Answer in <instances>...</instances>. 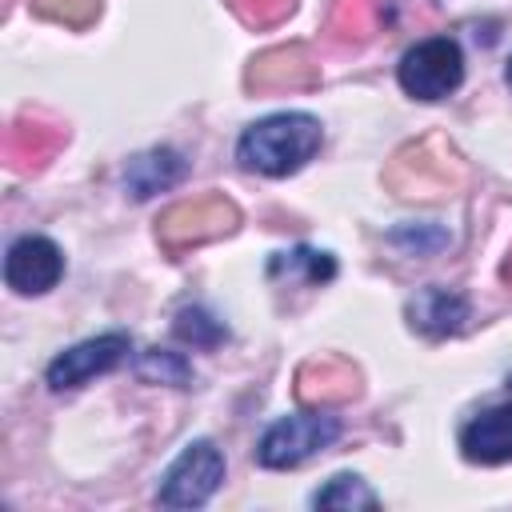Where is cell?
<instances>
[{
    "label": "cell",
    "instance_id": "9a60e30c",
    "mask_svg": "<svg viewBox=\"0 0 512 512\" xmlns=\"http://www.w3.org/2000/svg\"><path fill=\"white\" fill-rule=\"evenodd\" d=\"M380 16H384V0H336L328 28L340 40H368L380 28Z\"/></svg>",
    "mask_w": 512,
    "mask_h": 512
},
{
    "label": "cell",
    "instance_id": "ac0fdd59",
    "mask_svg": "<svg viewBox=\"0 0 512 512\" xmlns=\"http://www.w3.org/2000/svg\"><path fill=\"white\" fill-rule=\"evenodd\" d=\"M312 504H316V508H376L380 500H376V492H372L360 476L340 472V476H332V480L312 496Z\"/></svg>",
    "mask_w": 512,
    "mask_h": 512
},
{
    "label": "cell",
    "instance_id": "9c48e42d",
    "mask_svg": "<svg viewBox=\"0 0 512 512\" xmlns=\"http://www.w3.org/2000/svg\"><path fill=\"white\" fill-rule=\"evenodd\" d=\"M360 396V372L344 356H316L304 360L296 372V400L308 408H332Z\"/></svg>",
    "mask_w": 512,
    "mask_h": 512
},
{
    "label": "cell",
    "instance_id": "3957f363",
    "mask_svg": "<svg viewBox=\"0 0 512 512\" xmlns=\"http://www.w3.org/2000/svg\"><path fill=\"white\" fill-rule=\"evenodd\" d=\"M236 224H240V208L224 192H208V196H192V200L172 204L156 220V240L168 256H180L196 244H208V240L236 232Z\"/></svg>",
    "mask_w": 512,
    "mask_h": 512
},
{
    "label": "cell",
    "instance_id": "7a4b0ae2",
    "mask_svg": "<svg viewBox=\"0 0 512 512\" xmlns=\"http://www.w3.org/2000/svg\"><path fill=\"white\" fill-rule=\"evenodd\" d=\"M388 188L396 196H420V200H432V196H444L452 192L460 180H464V164L460 156L440 140V136H428V140H416L408 148H400L384 172Z\"/></svg>",
    "mask_w": 512,
    "mask_h": 512
},
{
    "label": "cell",
    "instance_id": "8992f818",
    "mask_svg": "<svg viewBox=\"0 0 512 512\" xmlns=\"http://www.w3.org/2000/svg\"><path fill=\"white\" fill-rule=\"evenodd\" d=\"M224 480V452L212 440H192L160 476L156 504L160 508H200Z\"/></svg>",
    "mask_w": 512,
    "mask_h": 512
},
{
    "label": "cell",
    "instance_id": "2e32d148",
    "mask_svg": "<svg viewBox=\"0 0 512 512\" xmlns=\"http://www.w3.org/2000/svg\"><path fill=\"white\" fill-rule=\"evenodd\" d=\"M136 376L144 384H172V388H184L192 380V364L180 356V352H168V348H148L136 356Z\"/></svg>",
    "mask_w": 512,
    "mask_h": 512
},
{
    "label": "cell",
    "instance_id": "7c38bea8",
    "mask_svg": "<svg viewBox=\"0 0 512 512\" xmlns=\"http://www.w3.org/2000/svg\"><path fill=\"white\" fill-rule=\"evenodd\" d=\"M404 316H408V324H412L420 336L440 340V336H456V332L468 324V300H464L460 292H452V288L428 284V288H420V292L408 300Z\"/></svg>",
    "mask_w": 512,
    "mask_h": 512
},
{
    "label": "cell",
    "instance_id": "5b68a950",
    "mask_svg": "<svg viewBox=\"0 0 512 512\" xmlns=\"http://www.w3.org/2000/svg\"><path fill=\"white\" fill-rule=\"evenodd\" d=\"M396 76L412 100H444L464 80V52L452 36H428L404 52Z\"/></svg>",
    "mask_w": 512,
    "mask_h": 512
},
{
    "label": "cell",
    "instance_id": "8fae6325",
    "mask_svg": "<svg viewBox=\"0 0 512 512\" xmlns=\"http://www.w3.org/2000/svg\"><path fill=\"white\" fill-rule=\"evenodd\" d=\"M460 452L468 464H508L512 460V400L476 412L460 428Z\"/></svg>",
    "mask_w": 512,
    "mask_h": 512
},
{
    "label": "cell",
    "instance_id": "4fadbf2b",
    "mask_svg": "<svg viewBox=\"0 0 512 512\" xmlns=\"http://www.w3.org/2000/svg\"><path fill=\"white\" fill-rule=\"evenodd\" d=\"M188 172V160L172 148H152V152H140L128 168H124V188L132 192V200H148L172 184H180Z\"/></svg>",
    "mask_w": 512,
    "mask_h": 512
},
{
    "label": "cell",
    "instance_id": "5bb4252c",
    "mask_svg": "<svg viewBox=\"0 0 512 512\" xmlns=\"http://www.w3.org/2000/svg\"><path fill=\"white\" fill-rule=\"evenodd\" d=\"M60 144H64V128H60V124H44V120H36V116H20V120L8 128V136H4L8 160H12V164H24V168H28V164H32V168L48 164Z\"/></svg>",
    "mask_w": 512,
    "mask_h": 512
},
{
    "label": "cell",
    "instance_id": "d6986e66",
    "mask_svg": "<svg viewBox=\"0 0 512 512\" xmlns=\"http://www.w3.org/2000/svg\"><path fill=\"white\" fill-rule=\"evenodd\" d=\"M176 336L188 340V344H196V348H216V344L228 340V328L212 312H204V308H184L176 316Z\"/></svg>",
    "mask_w": 512,
    "mask_h": 512
},
{
    "label": "cell",
    "instance_id": "cb8c5ba5",
    "mask_svg": "<svg viewBox=\"0 0 512 512\" xmlns=\"http://www.w3.org/2000/svg\"><path fill=\"white\" fill-rule=\"evenodd\" d=\"M504 80H508V88H512V60H508V68H504Z\"/></svg>",
    "mask_w": 512,
    "mask_h": 512
},
{
    "label": "cell",
    "instance_id": "6da1fadb",
    "mask_svg": "<svg viewBox=\"0 0 512 512\" xmlns=\"http://www.w3.org/2000/svg\"><path fill=\"white\" fill-rule=\"evenodd\" d=\"M320 140H324V132H320L316 116L276 112V116H264L244 128V136L236 144V160H240V168L260 172V176H288L316 156Z\"/></svg>",
    "mask_w": 512,
    "mask_h": 512
},
{
    "label": "cell",
    "instance_id": "30bf717a",
    "mask_svg": "<svg viewBox=\"0 0 512 512\" xmlns=\"http://www.w3.org/2000/svg\"><path fill=\"white\" fill-rule=\"evenodd\" d=\"M248 88L260 92H276V88H316L320 84V64L312 60V52L304 44H284V48H268L248 64L244 76Z\"/></svg>",
    "mask_w": 512,
    "mask_h": 512
},
{
    "label": "cell",
    "instance_id": "603a6c76",
    "mask_svg": "<svg viewBox=\"0 0 512 512\" xmlns=\"http://www.w3.org/2000/svg\"><path fill=\"white\" fill-rule=\"evenodd\" d=\"M500 276H504V280H512V252H508V260H504V268H500Z\"/></svg>",
    "mask_w": 512,
    "mask_h": 512
},
{
    "label": "cell",
    "instance_id": "7402d4cb",
    "mask_svg": "<svg viewBox=\"0 0 512 512\" xmlns=\"http://www.w3.org/2000/svg\"><path fill=\"white\" fill-rule=\"evenodd\" d=\"M392 240L396 244H412L416 252H428V248H440V244H448V232H440V228H432V232H424V228H416V232H392Z\"/></svg>",
    "mask_w": 512,
    "mask_h": 512
},
{
    "label": "cell",
    "instance_id": "52a82bcc",
    "mask_svg": "<svg viewBox=\"0 0 512 512\" xmlns=\"http://www.w3.org/2000/svg\"><path fill=\"white\" fill-rule=\"evenodd\" d=\"M128 352H132V336L128 332H100V336H92V340L60 352L48 364L44 380H48L52 392H68V388H80V384L112 372Z\"/></svg>",
    "mask_w": 512,
    "mask_h": 512
},
{
    "label": "cell",
    "instance_id": "277c9868",
    "mask_svg": "<svg viewBox=\"0 0 512 512\" xmlns=\"http://www.w3.org/2000/svg\"><path fill=\"white\" fill-rule=\"evenodd\" d=\"M340 436V420L328 416L324 408H308V412H296V416H284L276 420L260 444H256V460L264 468H296L304 464L308 456L324 452L328 444H336Z\"/></svg>",
    "mask_w": 512,
    "mask_h": 512
},
{
    "label": "cell",
    "instance_id": "ffe728a7",
    "mask_svg": "<svg viewBox=\"0 0 512 512\" xmlns=\"http://www.w3.org/2000/svg\"><path fill=\"white\" fill-rule=\"evenodd\" d=\"M32 12L64 28H88L100 16V0H32Z\"/></svg>",
    "mask_w": 512,
    "mask_h": 512
},
{
    "label": "cell",
    "instance_id": "ba28073f",
    "mask_svg": "<svg viewBox=\"0 0 512 512\" xmlns=\"http://www.w3.org/2000/svg\"><path fill=\"white\" fill-rule=\"evenodd\" d=\"M64 276V252L48 236H20L4 256V284L20 296H44Z\"/></svg>",
    "mask_w": 512,
    "mask_h": 512
},
{
    "label": "cell",
    "instance_id": "44dd1931",
    "mask_svg": "<svg viewBox=\"0 0 512 512\" xmlns=\"http://www.w3.org/2000/svg\"><path fill=\"white\" fill-rule=\"evenodd\" d=\"M228 8L252 28H272L296 8V0H228Z\"/></svg>",
    "mask_w": 512,
    "mask_h": 512
},
{
    "label": "cell",
    "instance_id": "e0dca14e",
    "mask_svg": "<svg viewBox=\"0 0 512 512\" xmlns=\"http://www.w3.org/2000/svg\"><path fill=\"white\" fill-rule=\"evenodd\" d=\"M272 276L288 272V276H304L308 284H328L336 276V260L328 252H316V248H296V252H280L272 264H268Z\"/></svg>",
    "mask_w": 512,
    "mask_h": 512
}]
</instances>
